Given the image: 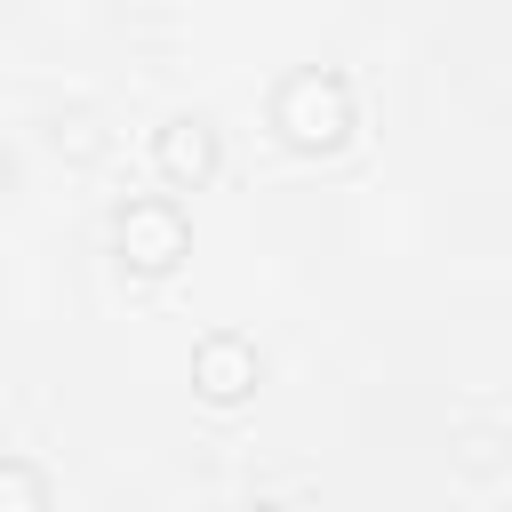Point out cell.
<instances>
[{"instance_id": "cell-1", "label": "cell", "mask_w": 512, "mask_h": 512, "mask_svg": "<svg viewBox=\"0 0 512 512\" xmlns=\"http://www.w3.org/2000/svg\"><path fill=\"white\" fill-rule=\"evenodd\" d=\"M272 128H280L296 152H344L352 128H360V112H352V80L328 72V64L288 72L280 96H272Z\"/></svg>"}, {"instance_id": "cell-2", "label": "cell", "mask_w": 512, "mask_h": 512, "mask_svg": "<svg viewBox=\"0 0 512 512\" xmlns=\"http://www.w3.org/2000/svg\"><path fill=\"white\" fill-rule=\"evenodd\" d=\"M112 248H120V264H128V272L168 280V272L192 256V224H184V208H176V200H128V208H120V224H112Z\"/></svg>"}, {"instance_id": "cell-3", "label": "cell", "mask_w": 512, "mask_h": 512, "mask_svg": "<svg viewBox=\"0 0 512 512\" xmlns=\"http://www.w3.org/2000/svg\"><path fill=\"white\" fill-rule=\"evenodd\" d=\"M256 376H264V360H256V344H248V336L216 328V336H200V344H192V392H200L208 408H240V400L256 392Z\"/></svg>"}, {"instance_id": "cell-4", "label": "cell", "mask_w": 512, "mask_h": 512, "mask_svg": "<svg viewBox=\"0 0 512 512\" xmlns=\"http://www.w3.org/2000/svg\"><path fill=\"white\" fill-rule=\"evenodd\" d=\"M152 160H160V176L176 184V192H200L208 176H216V160H224V144H216V128L200 120V112H176L160 136H152Z\"/></svg>"}, {"instance_id": "cell-5", "label": "cell", "mask_w": 512, "mask_h": 512, "mask_svg": "<svg viewBox=\"0 0 512 512\" xmlns=\"http://www.w3.org/2000/svg\"><path fill=\"white\" fill-rule=\"evenodd\" d=\"M40 504H48V480H40L32 464L0 456V512H40Z\"/></svg>"}, {"instance_id": "cell-6", "label": "cell", "mask_w": 512, "mask_h": 512, "mask_svg": "<svg viewBox=\"0 0 512 512\" xmlns=\"http://www.w3.org/2000/svg\"><path fill=\"white\" fill-rule=\"evenodd\" d=\"M56 144H72V152H96L104 136H96V120H88V112H72V120H56Z\"/></svg>"}, {"instance_id": "cell-7", "label": "cell", "mask_w": 512, "mask_h": 512, "mask_svg": "<svg viewBox=\"0 0 512 512\" xmlns=\"http://www.w3.org/2000/svg\"><path fill=\"white\" fill-rule=\"evenodd\" d=\"M8 184H16V160H8V152H0V192H8Z\"/></svg>"}]
</instances>
